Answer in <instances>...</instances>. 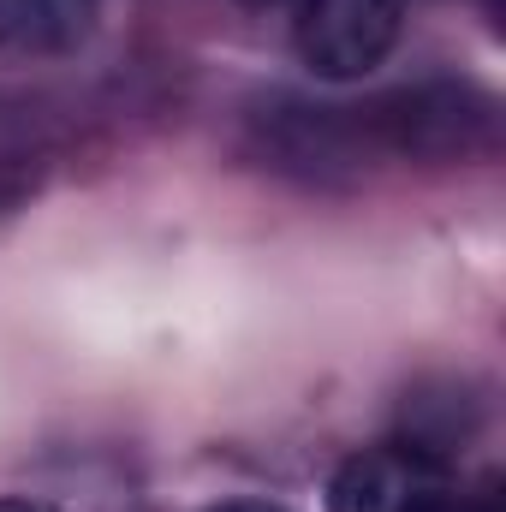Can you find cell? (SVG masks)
<instances>
[{"mask_svg":"<svg viewBox=\"0 0 506 512\" xmlns=\"http://www.w3.org/2000/svg\"><path fill=\"white\" fill-rule=\"evenodd\" d=\"M292 42L322 78H364L399 42L405 0H292Z\"/></svg>","mask_w":506,"mask_h":512,"instance_id":"6da1fadb","label":"cell"},{"mask_svg":"<svg viewBox=\"0 0 506 512\" xmlns=\"http://www.w3.org/2000/svg\"><path fill=\"white\" fill-rule=\"evenodd\" d=\"M447 495V477L435 465V453H423L417 441H393L352 453L334 471L328 507L334 512H429Z\"/></svg>","mask_w":506,"mask_h":512,"instance_id":"7a4b0ae2","label":"cell"},{"mask_svg":"<svg viewBox=\"0 0 506 512\" xmlns=\"http://www.w3.org/2000/svg\"><path fill=\"white\" fill-rule=\"evenodd\" d=\"M102 0H0V48L12 54H72L96 30Z\"/></svg>","mask_w":506,"mask_h":512,"instance_id":"3957f363","label":"cell"},{"mask_svg":"<svg viewBox=\"0 0 506 512\" xmlns=\"http://www.w3.org/2000/svg\"><path fill=\"white\" fill-rule=\"evenodd\" d=\"M429 512H495V507H489V501H459V495H441Z\"/></svg>","mask_w":506,"mask_h":512,"instance_id":"277c9868","label":"cell"},{"mask_svg":"<svg viewBox=\"0 0 506 512\" xmlns=\"http://www.w3.org/2000/svg\"><path fill=\"white\" fill-rule=\"evenodd\" d=\"M209 512H286V507H274V501H221Z\"/></svg>","mask_w":506,"mask_h":512,"instance_id":"5b68a950","label":"cell"},{"mask_svg":"<svg viewBox=\"0 0 506 512\" xmlns=\"http://www.w3.org/2000/svg\"><path fill=\"white\" fill-rule=\"evenodd\" d=\"M0 512H36L30 501H0Z\"/></svg>","mask_w":506,"mask_h":512,"instance_id":"8992f818","label":"cell"},{"mask_svg":"<svg viewBox=\"0 0 506 512\" xmlns=\"http://www.w3.org/2000/svg\"><path fill=\"white\" fill-rule=\"evenodd\" d=\"M245 6H286V0H245Z\"/></svg>","mask_w":506,"mask_h":512,"instance_id":"52a82bcc","label":"cell"}]
</instances>
